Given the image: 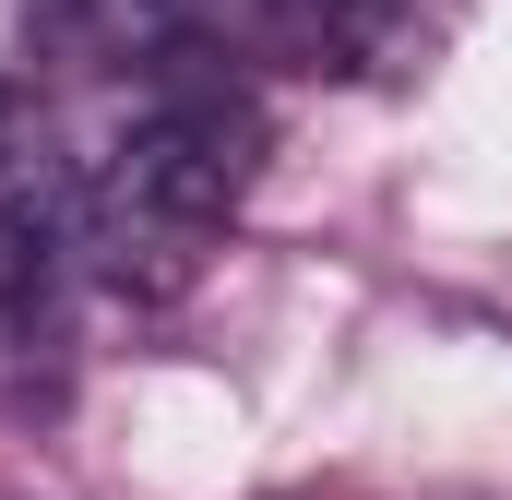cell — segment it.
I'll use <instances>...</instances> for the list:
<instances>
[{
  "label": "cell",
  "instance_id": "6da1fadb",
  "mask_svg": "<svg viewBox=\"0 0 512 500\" xmlns=\"http://www.w3.org/2000/svg\"><path fill=\"white\" fill-rule=\"evenodd\" d=\"M262 96L239 72H167L155 96H143V120L120 131V155H108V179H96V203H84V250H191L215 239L227 215H239V191L262 179Z\"/></svg>",
  "mask_w": 512,
  "mask_h": 500
},
{
  "label": "cell",
  "instance_id": "7a4b0ae2",
  "mask_svg": "<svg viewBox=\"0 0 512 500\" xmlns=\"http://www.w3.org/2000/svg\"><path fill=\"white\" fill-rule=\"evenodd\" d=\"M96 239L84 227V191L36 155H0V322H36L60 298V262Z\"/></svg>",
  "mask_w": 512,
  "mask_h": 500
},
{
  "label": "cell",
  "instance_id": "3957f363",
  "mask_svg": "<svg viewBox=\"0 0 512 500\" xmlns=\"http://www.w3.org/2000/svg\"><path fill=\"white\" fill-rule=\"evenodd\" d=\"M191 0H36V48L60 72H131V60H179Z\"/></svg>",
  "mask_w": 512,
  "mask_h": 500
},
{
  "label": "cell",
  "instance_id": "277c9868",
  "mask_svg": "<svg viewBox=\"0 0 512 500\" xmlns=\"http://www.w3.org/2000/svg\"><path fill=\"white\" fill-rule=\"evenodd\" d=\"M0 131H12V84H0Z\"/></svg>",
  "mask_w": 512,
  "mask_h": 500
}]
</instances>
